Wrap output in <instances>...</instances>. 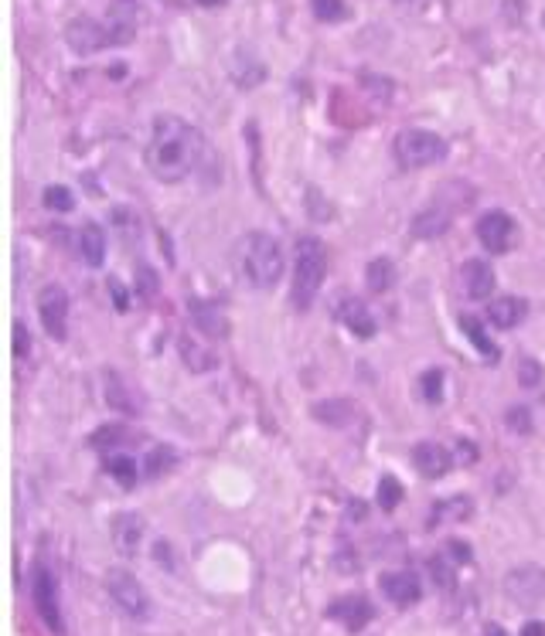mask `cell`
<instances>
[{
    "label": "cell",
    "instance_id": "19",
    "mask_svg": "<svg viewBox=\"0 0 545 636\" xmlns=\"http://www.w3.org/2000/svg\"><path fill=\"white\" fill-rule=\"evenodd\" d=\"M338 317H341V324H345L351 334H358V337H372L375 334V317H372V310L365 307L358 296H348V300H341V307H338Z\"/></svg>",
    "mask_w": 545,
    "mask_h": 636
},
{
    "label": "cell",
    "instance_id": "17",
    "mask_svg": "<svg viewBox=\"0 0 545 636\" xmlns=\"http://www.w3.org/2000/svg\"><path fill=\"white\" fill-rule=\"evenodd\" d=\"M450 225H454V211L443 208V205H430V208H423L413 218L409 232H413L416 239H440V235L447 232Z\"/></svg>",
    "mask_w": 545,
    "mask_h": 636
},
{
    "label": "cell",
    "instance_id": "43",
    "mask_svg": "<svg viewBox=\"0 0 545 636\" xmlns=\"http://www.w3.org/2000/svg\"><path fill=\"white\" fill-rule=\"evenodd\" d=\"M406 7H419V4H426V0H402Z\"/></svg>",
    "mask_w": 545,
    "mask_h": 636
},
{
    "label": "cell",
    "instance_id": "21",
    "mask_svg": "<svg viewBox=\"0 0 545 636\" xmlns=\"http://www.w3.org/2000/svg\"><path fill=\"white\" fill-rule=\"evenodd\" d=\"M79 256L92 269H99L106 262V235H103V228H99L96 222L82 225V232H79Z\"/></svg>",
    "mask_w": 545,
    "mask_h": 636
},
{
    "label": "cell",
    "instance_id": "31",
    "mask_svg": "<svg viewBox=\"0 0 545 636\" xmlns=\"http://www.w3.org/2000/svg\"><path fill=\"white\" fill-rule=\"evenodd\" d=\"M399 500H402L399 480H396V477H382V483H379V504L385 507V511H396Z\"/></svg>",
    "mask_w": 545,
    "mask_h": 636
},
{
    "label": "cell",
    "instance_id": "4",
    "mask_svg": "<svg viewBox=\"0 0 545 636\" xmlns=\"http://www.w3.org/2000/svg\"><path fill=\"white\" fill-rule=\"evenodd\" d=\"M392 154L406 171H423V167H433L447 157V140L430 130H402L392 143Z\"/></svg>",
    "mask_w": 545,
    "mask_h": 636
},
{
    "label": "cell",
    "instance_id": "39",
    "mask_svg": "<svg viewBox=\"0 0 545 636\" xmlns=\"http://www.w3.org/2000/svg\"><path fill=\"white\" fill-rule=\"evenodd\" d=\"M157 562H161L164 568H171V572L178 568V565H174V551L167 548V541H161V545H157Z\"/></svg>",
    "mask_w": 545,
    "mask_h": 636
},
{
    "label": "cell",
    "instance_id": "8",
    "mask_svg": "<svg viewBox=\"0 0 545 636\" xmlns=\"http://www.w3.org/2000/svg\"><path fill=\"white\" fill-rule=\"evenodd\" d=\"M477 242H481L488 252H494V256H505V252L515 249V242H518L515 218L505 215V211H488V215L477 222Z\"/></svg>",
    "mask_w": 545,
    "mask_h": 636
},
{
    "label": "cell",
    "instance_id": "2",
    "mask_svg": "<svg viewBox=\"0 0 545 636\" xmlns=\"http://www.w3.org/2000/svg\"><path fill=\"white\" fill-rule=\"evenodd\" d=\"M239 273L256 290H273L283 276V252L273 235L249 232L239 245Z\"/></svg>",
    "mask_w": 545,
    "mask_h": 636
},
{
    "label": "cell",
    "instance_id": "37",
    "mask_svg": "<svg viewBox=\"0 0 545 636\" xmlns=\"http://www.w3.org/2000/svg\"><path fill=\"white\" fill-rule=\"evenodd\" d=\"M109 296L116 300V310H127V290H123V283H116V279H109Z\"/></svg>",
    "mask_w": 545,
    "mask_h": 636
},
{
    "label": "cell",
    "instance_id": "27",
    "mask_svg": "<svg viewBox=\"0 0 545 636\" xmlns=\"http://www.w3.org/2000/svg\"><path fill=\"white\" fill-rule=\"evenodd\" d=\"M41 201H45L48 211H72L75 208V194L65 188V184H52V188H45Z\"/></svg>",
    "mask_w": 545,
    "mask_h": 636
},
{
    "label": "cell",
    "instance_id": "32",
    "mask_svg": "<svg viewBox=\"0 0 545 636\" xmlns=\"http://www.w3.org/2000/svg\"><path fill=\"white\" fill-rule=\"evenodd\" d=\"M430 572H433V582L443 585V589H450V585H454V568H450L447 555H436L430 562Z\"/></svg>",
    "mask_w": 545,
    "mask_h": 636
},
{
    "label": "cell",
    "instance_id": "35",
    "mask_svg": "<svg viewBox=\"0 0 545 636\" xmlns=\"http://www.w3.org/2000/svg\"><path fill=\"white\" fill-rule=\"evenodd\" d=\"M508 422H511V429H515V432H528V429H532V415H528V409H511L508 412Z\"/></svg>",
    "mask_w": 545,
    "mask_h": 636
},
{
    "label": "cell",
    "instance_id": "10",
    "mask_svg": "<svg viewBox=\"0 0 545 636\" xmlns=\"http://www.w3.org/2000/svg\"><path fill=\"white\" fill-rule=\"evenodd\" d=\"M65 41H69V48L75 55H96V52H103V48H113L106 24H99L92 18H75L69 28H65Z\"/></svg>",
    "mask_w": 545,
    "mask_h": 636
},
{
    "label": "cell",
    "instance_id": "13",
    "mask_svg": "<svg viewBox=\"0 0 545 636\" xmlns=\"http://www.w3.org/2000/svg\"><path fill=\"white\" fill-rule=\"evenodd\" d=\"M327 616L338 619V623H345L351 633H358L362 626L372 623L375 609H372V602H368L365 596H345V599H338V602H331V606H327Z\"/></svg>",
    "mask_w": 545,
    "mask_h": 636
},
{
    "label": "cell",
    "instance_id": "22",
    "mask_svg": "<svg viewBox=\"0 0 545 636\" xmlns=\"http://www.w3.org/2000/svg\"><path fill=\"white\" fill-rule=\"evenodd\" d=\"M178 347H181V358H184V364H188L191 371H198V375H205V371H212L215 364H218L215 354H212V351H205V347H201V344H195L188 334L181 337Z\"/></svg>",
    "mask_w": 545,
    "mask_h": 636
},
{
    "label": "cell",
    "instance_id": "34",
    "mask_svg": "<svg viewBox=\"0 0 545 636\" xmlns=\"http://www.w3.org/2000/svg\"><path fill=\"white\" fill-rule=\"evenodd\" d=\"M31 351V337H28V327L21 324H14V358H24V354Z\"/></svg>",
    "mask_w": 545,
    "mask_h": 636
},
{
    "label": "cell",
    "instance_id": "9",
    "mask_svg": "<svg viewBox=\"0 0 545 636\" xmlns=\"http://www.w3.org/2000/svg\"><path fill=\"white\" fill-rule=\"evenodd\" d=\"M38 317L41 327L48 330V337L65 341V334H69V293L62 286H45L38 293Z\"/></svg>",
    "mask_w": 545,
    "mask_h": 636
},
{
    "label": "cell",
    "instance_id": "20",
    "mask_svg": "<svg viewBox=\"0 0 545 636\" xmlns=\"http://www.w3.org/2000/svg\"><path fill=\"white\" fill-rule=\"evenodd\" d=\"M525 317H528V303L518 300V296H501V300H491V307H488V320L498 330L518 327Z\"/></svg>",
    "mask_w": 545,
    "mask_h": 636
},
{
    "label": "cell",
    "instance_id": "41",
    "mask_svg": "<svg viewBox=\"0 0 545 636\" xmlns=\"http://www.w3.org/2000/svg\"><path fill=\"white\" fill-rule=\"evenodd\" d=\"M484 636H508V633H505V630H501V626H498V623H491V626H488V630H484Z\"/></svg>",
    "mask_w": 545,
    "mask_h": 636
},
{
    "label": "cell",
    "instance_id": "12",
    "mask_svg": "<svg viewBox=\"0 0 545 636\" xmlns=\"http://www.w3.org/2000/svg\"><path fill=\"white\" fill-rule=\"evenodd\" d=\"M144 517L140 514H116L113 524H109V534H113V548L120 551L123 558H133L140 551V541H144Z\"/></svg>",
    "mask_w": 545,
    "mask_h": 636
},
{
    "label": "cell",
    "instance_id": "42",
    "mask_svg": "<svg viewBox=\"0 0 545 636\" xmlns=\"http://www.w3.org/2000/svg\"><path fill=\"white\" fill-rule=\"evenodd\" d=\"M195 4H201V7H218V4H225V0H195Z\"/></svg>",
    "mask_w": 545,
    "mask_h": 636
},
{
    "label": "cell",
    "instance_id": "15",
    "mask_svg": "<svg viewBox=\"0 0 545 636\" xmlns=\"http://www.w3.org/2000/svg\"><path fill=\"white\" fill-rule=\"evenodd\" d=\"M413 463L426 480H440L443 473L454 466V456H450V449H443L440 443H419L413 449Z\"/></svg>",
    "mask_w": 545,
    "mask_h": 636
},
{
    "label": "cell",
    "instance_id": "16",
    "mask_svg": "<svg viewBox=\"0 0 545 636\" xmlns=\"http://www.w3.org/2000/svg\"><path fill=\"white\" fill-rule=\"evenodd\" d=\"M379 585H382L385 599L396 602V606H413V602H419V596H423L419 579L413 572H385Z\"/></svg>",
    "mask_w": 545,
    "mask_h": 636
},
{
    "label": "cell",
    "instance_id": "26",
    "mask_svg": "<svg viewBox=\"0 0 545 636\" xmlns=\"http://www.w3.org/2000/svg\"><path fill=\"white\" fill-rule=\"evenodd\" d=\"M310 11H314V18L324 24H341V21H348V14H351L345 0H310Z\"/></svg>",
    "mask_w": 545,
    "mask_h": 636
},
{
    "label": "cell",
    "instance_id": "23",
    "mask_svg": "<svg viewBox=\"0 0 545 636\" xmlns=\"http://www.w3.org/2000/svg\"><path fill=\"white\" fill-rule=\"evenodd\" d=\"M396 286V266H392V259H372L368 262V290L375 293H385Z\"/></svg>",
    "mask_w": 545,
    "mask_h": 636
},
{
    "label": "cell",
    "instance_id": "36",
    "mask_svg": "<svg viewBox=\"0 0 545 636\" xmlns=\"http://www.w3.org/2000/svg\"><path fill=\"white\" fill-rule=\"evenodd\" d=\"M137 286H144V296H154L157 293V276L150 273L147 266H140L137 269Z\"/></svg>",
    "mask_w": 545,
    "mask_h": 636
},
{
    "label": "cell",
    "instance_id": "33",
    "mask_svg": "<svg viewBox=\"0 0 545 636\" xmlns=\"http://www.w3.org/2000/svg\"><path fill=\"white\" fill-rule=\"evenodd\" d=\"M518 381H522L525 388H535L542 381V364L535 358H525L522 364H518Z\"/></svg>",
    "mask_w": 545,
    "mask_h": 636
},
{
    "label": "cell",
    "instance_id": "5",
    "mask_svg": "<svg viewBox=\"0 0 545 636\" xmlns=\"http://www.w3.org/2000/svg\"><path fill=\"white\" fill-rule=\"evenodd\" d=\"M106 592H109L113 606L120 609L123 616L150 619V596H147L144 585H140L137 575L123 572V568H113V572L106 575Z\"/></svg>",
    "mask_w": 545,
    "mask_h": 636
},
{
    "label": "cell",
    "instance_id": "18",
    "mask_svg": "<svg viewBox=\"0 0 545 636\" xmlns=\"http://www.w3.org/2000/svg\"><path fill=\"white\" fill-rule=\"evenodd\" d=\"M188 310H191V320H195V327L205 337H225V334H229V320H225V313H222V307H218V303L191 300Z\"/></svg>",
    "mask_w": 545,
    "mask_h": 636
},
{
    "label": "cell",
    "instance_id": "29",
    "mask_svg": "<svg viewBox=\"0 0 545 636\" xmlns=\"http://www.w3.org/2000/svg\"><path fill=\"white\" fill-rule=\"evenodd\" d=\"M174 463H178V456H174V449L157 446L154 453H147V477H161V473H164V470H171Z\"/></svg>",
    "mask_w": 545,
    "mask_h": 636
},
{
    "label": "cell",
    "instance_id": "3",
    "mask_svg": "<svg viewBox=\"0 0 545 636\" xmlns=\"http://www.w3.org/2000/svg\"><path fill=\"white\" fill-rule=\"evenodd\" d=\"M327 276V249L317 239H304L297 242V259H293V307L297 310H310L324 286Z\"/></svg>",
    "mask_w": 545,
    "mask_h": 636
},
{
    "label": "cell",
    "instance_id": "25",
    "mask_svg": "<svg viewBox=\"0 0 545 636\" xmlns=\"http://www.w3.org/2000/svg\"><path fill=\"white\" fill-rule=\"evenodd\" d=\"M103 466L109 473H113L116 480L123 483V487H133V483H137V477H140V466L130 460V456H123V453H113V456H106L103 460Z\"/></svg>",
    "mask_w": 545,
    "mask_h": 636
},
{
    "label": "cell",
    "instance_id": "28",
    "mask_svg": "<svg viewBox=\"0 0 545 636\" xmlns=\"http://www.w3.org/2000/svg\"><path fill=\"white\" fill-rule=\"evenodd\" d=\"M106 395H109V405H113V409H120L127 415L137 412V405H133L130 395L123 392V385H120V378H116V375H106Z\"/></svg>",
    "mask_w": 545,
    "mask_h": 636
},
{
    "label": "cell",
    "instance_id": "6",
    "mask_svg": "<svg viewBox=\"0 0 545 636\" xmlns=\"http://www.w3.org/2000/svg\"><path fill=\"white\" fill-rule=\"evenodd\" d=\"M505 596L522 609H535L545 602V568L539 565H518L505 579Z\"/></svg>",
    "mask_w": 545,
    "mask_h": 636
},
{
    "label": "cell",
    "instance_id": "44",
    "mask_svg": "<svg viewBox=\"0 0 545 636\" xmlns=\"http://www.w3.org/2000/svg\"><path fill=\"white\" fill-rule=\"evenodd\" d=\"M542 24H545V14H542Z\"/></svg>",
    "mask_w": 545,
    "mask_h": 636
},
{
    "label": "cell",
    "instance_id": "24",
    "mask_svg": "<svg viewBox=\"0 0 545 636\" xmlns=\"http://www.w3.org/2000/svg\"><path fill=\"white\" fill-rule=\"evenodd\" d=\"M460 327H464V334L471 337L474 347L484 354V358H488V361H498V347L491 344V337H488V330H484L481 320H477V317H464V320H460Z\"/></svg>",
    "mask_w": 545,
    "mask_h": 636
},
{
    "label": "cell",
    "instance_id": "1",
    "mask_svg": "<svg viewBox=\"0 0 545 636\" xmlns=\"http://www.w3.org/2000/svg\"><path fill=\"white\" fill-rule=\"evenodd\" d=\"M201 150H205V140L188 120L171 113L157 116L147 143V167L167 184L184 181L198 167Z\"/></svg>",
    "mask_w": 545,
    "mask_h": 636
},
{
    "label": "cell",
    "instance_id": "7",
    "mask_svg": "<svg viewBox=\"0 0 545 636\" xmlns=\"http://www.w3.org/2000/svg\"><path fill=\"white\" fill-rule=\"evenodd\" d=\"M31 596H35V609L38 616L45 619V626L52 633H65V619H62V606H58V582L48 565L35 568V582H31Z\"/></svg>",
    "mask_w": 545,
    "mask_h": 636
},
{
    "label": "cell",
    "instance_id": "11",
    "mask_svg": "<svg viewBox=\"0 0 545 636\" xmlns=\"http://www.w3.org/2000/svg\"><path fill=\"white\" fill-rule=\"evenodd\" d=\"M137 21H140L137 0H113V4H109L106 31H109V41H113V48L130 45L133 35H137Z\"/></svg>",
    "mask_w": 545,
    "mask_h": 636
},
{
    "label": "cell",
    "instance_id": "38",
    "mask_svg": "<svg viewBox=\"0 0 545 636\" xmlns=\"http://www.w3.org/2000/svg\"><path fill=\"white\" fill-rule=\"evenodd\" d=\"M447 551H450V555H454V558H457V565L471 562V548H467V545H464V541H450V545H447Z\"/></svg>",
    "mask_w": 545,
    "mask_h": 636
},
{
    "label": "cell",
    "instance_id": "40",
    "mask_svg": "<svg viewBox=\"0 0 545 636\" xmlns=\"http://www.w3.org/2000/svg\"><path fill=\"white\" fill-rule=\"evenodd\" d=\"M522 636H545V623H539V619H532V623L522 626Z\"/></svg>",
    "mask_w": 545,
    "mask_h": 636
},
{
    "label": "cell",
    "instance_id": "30",
    "mask_svg": "<svg viewBox=\"0 0 545 636\" xmlns=\"http://www.w3.org/2000/svg\"><path fill=\"white\" fill-rule=\"evenodd\" d=\"M419 388H423V398L430 405H436L443 398V371L440 368H430L423 375V381H419Z\"/></svg>",
    "mask_w": 545,
    "mask_h": 636
},
{
    "label": "cell",
    "instance_id": "14",
    "mask_svg": "<svg viewBox=\"0 0 545 636\" xmlns=\"http://www.w3.org/2000/svg\"><path fill=\"white\" fill-rule=\"evenodd\" d=\"M460 279H464V293L471 296V300H488L494 293V286H498L491 262H484V259H467L464 269H460Z\"/></svg>",
    "mask_w": 545,
    "mask_h": 636
}]
</instances>
